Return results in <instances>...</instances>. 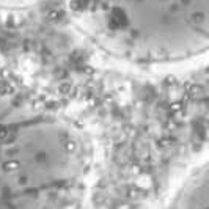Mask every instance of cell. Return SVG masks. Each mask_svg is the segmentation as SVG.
I'll use <instances>...</instances> for the list:
<instances>
[{
	"label": "cell",
	"mask_w": 209,
	"mask_h": 209,
	"mask_svg": "<svg viewBox=\"0 0 209 209\" xmlns=\"http://www.w3.org/2000/svg\"><path fill=\"white\" fill-rule=\"evenodd\" d=\"M159 209H209V161L182 179Z\"/></svg>",
	"instance_id": "1"
}]
</instances>
